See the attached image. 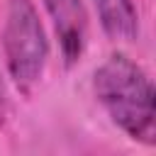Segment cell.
<instances>
[{"label":"cell","mask_w":156,"mask_h":156,"mask_svg":"<svg viewBox=\"0 0 156 156\" xmlns=\"http://www.w3.org/2000/svg\"><path fill=\"white\" fill-rule=\"evenodd\" d=\"M93 93L110 122L132 141L156 144V93L149 73L127 54H110L93 73Z\"/></svg>","instance_id":"1"},{"label":"cell","mask_w":156,"mask_h":156,"mask_svg":"<svg viewBox=\"0 0 156 156\" xmlns=\"http://www.w3.org/2000/svg\"><path fill=\"white\" fill-rule=\"evenodd\" d=\"M2 54L15 88L29 95L41 80L49 61V37L32 0H7Z\"/></svg>","instance_id":"2"},{"label":"cell","mask_w":156,"mask_h":156,"mask_svg":"<svg viewBox=\"0 0 156 156\" xmlns=\"http://www.w3.org/2000/svg\"><path fill=\"white\" fill-rule=\"evenodd\" d=\"M66 66L80 61L88 44V10L83 0H41Z\"/></svg>","instance_id":"3"},{"label":"cell","mask_w":156,"mask_h":156,"mask_svg":"<svg viewBox=\"0 0 156 156\" xmlns=\"http://www.w3.org/2000/svg\"><path fill=\"white\" fill-rule=\"evenodd\" d=\"M102 32L115 41H134L139 37V12L134 0H93Z\"/></svg>","instance_id":"4"},{"label":"cell","mask_w":156,"mask_h":156,"mask_svg":"<svg viewBox=\"0 0 156 156\" xmlns=\"http://www.w3.org/2000/svg\"><path fill=\"white\" fill-rule=\"evenodd\" d=\"M5 117H7V98H5V85L0 78V127L5 124Z\"/></svg>","instance_id":"5"}]
</instances>
